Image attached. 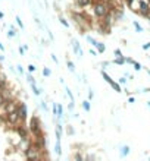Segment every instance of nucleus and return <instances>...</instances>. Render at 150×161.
Segmentation results:
<instances>
[{
    "instance_id": "35",
    "label": "nucleus",
    "mask_w": 150,
    "mask_h": 161,
    "mask_svg": "<svg viewBox=\"0 0 150 161\" xmlns=\"http://www.w3.org/2000/svg\"><path fill=\"white\" fill-rule=\"evenodd\" d=\"M134 59H132V57H125V63H130V65H132V63H134Z\"/></svg>"
},
{
    "instance_id": "41",
    "label": "nucleus",
    "mask_w": 150,
    "mask_h": 161,
    "mask_svg": "<svg viewBox=\"0 0 150 161\" xmlns=\"http://www.w3.org/2000/svg\"><path fill=\"white\" fill-rule=\"evenodd\" d=\"M150 48V43H144L143 44V50H149Z\"/></svg>"
},
{
    "instance_id": "36",
    "label": "nucleus",
    "mask_w": 150,
    "mask_h": 161,
    "mask_svg": "<svg viewBox=\"0 0 150 161\" xmlns=\"http://www.w3.org/2000/svg\"><path fill=\"white\" fill-rule=\"evenodd\" d=\"M93 98H94V92H93V91L90 89V91H89V98H87V100H89V101H91Z\"/></svg>"
},
{
    "instance_id": "21",
    "label": "nucleus",
    "mask_w": 150,
    "mask_h": 161,
    "mask_svg": "<svg viewBox=\"0 0 150 161\" xmlns=\"http://www.w3.org/2000/svg\"><path fill=\"white\" fill-rule=\"evenodd\" d=\"M30 87H31L33 92H34L37 97H40V95H41V89H38V88H37V84H34V85H30Z\"/></svg>"
},
{
    "instance_id": "20",
    "label": "nucleus",
    "mask_w": 150,
    "mask_h": 161,
    "mask_svg": "<svg viewBox=\"0 0 150 161\" xmlns=\"http://www.w3.org/2000/svg\"><path fill=\"white\" fill-rule=\"evenodd\" d=\"M66 67H68L72 73H75V65H74V62L72 60H66Z\"/></svg>"
},
{
    "instance_id": "23",
    "label": "nucleus",
    "mask_w": 150,
    "mask_h": 161,
    "mask_svg": "<svg viewBox=\"0 0 150 161\" xmlns=\"http://www.w3.org/2000/svg\"><path fill=\"white\" fill-rule=\"evenodd\" d=\"M57 19H59V22H61V24H62V25H63V27H65V28H69V22H68V21H66V19H65L63 16H59Z\"/></svg>"
},
{
    "instance_id": "18",
    "label": "nucleus",
    "mask_w": 150,
    "mask_h": 161,
    "mask_svg": "<svg viewBox=\"0 0 150 161\" xmlns=\"http://www.w3.org/2000/svg\"><path fill=\"white\" fill-rule=\"evenodd\" d=\"M81 107L84 108V111H90V110H91V104H90L89 100H84L81 103Z\"/></svg>"
},
{
    "instance_id": "47",
    "label": "nucleus",
    "mask_w": 150,
    "mask_h": 161,
    "mask_svg": "<svg viewBox=\"0 0 150 161\" xmlns=\"http://www.w3.org/2000/svg\"><path fill=\"white\" fill-rule=\"evenodd\" d=\"M0 62H5V56H0Z\"/></svg>"
},
{
    "instance_id": "19",
    "label": "nucleus",
    "mask_w": 150,
    "mask_h": 161,
    "mask_svg": "<svg viewBox=\"0 0 150 161\" xmlns=\"http://www.w3.org/2000/svg\"><path fill=\"white\" fill-rule=\"evenodd\" d=\"M50 75H52V69H50V67H47V66L43 67V76H44V78H49Z\"/></svg>"
},
{
    "instance_id": "42",
    "label": "nucleus",
    "mask_w": 150,
    "mask_h": 161,
    "mask_svg": "<svg viewBox=\"0 0 150 161\" xmlns=\"http://www.w3.org/2000/svg\"><path fill=\"white\" fill-rule=\"evenodd\" d=\"M50 57H52V60L55 62V63H57V57H56V54L52 53V54H50Z\"/></svg>"
},
{
    "instance_id": "48",
    "label": "nucleus",
    "mask_w": 150,
    "mask_h": 161,
    "mask_svg": "<svg viewBox=\"0 0 150 161\" xmlns=\"http://www.w3.org/2000/svg\"><path fill=\"white\" fill-rule=\"evenodd\" d=\"M144 92H150V88H146V89H143Z\"/></svg>"
},
{
    "instance_id": "1",
    "label": "nucleus",
    "mask_w": 150,
    "mask_h": 161,
    "mask_svg": "<svg viewBox=\"0 0 150 161\" xmlns=\"http://www.w3.org/2000/svg\"><path fill=\"white\" fill-rule=\"evenodd\" d=\"M28 130H30V135L33 138H38V136H43V125H41V120L38 116H33L30 122H28Z\"/></svg>"
},
{
    "instance_id": "30",
    "label": "nucleus",
    "mask_w": 150,
    "mask_h": 161,
    "mask_svg": "<svg viewBox=\"0 0 150 161\" xmlns=\"http://www.w3.org/2000/svg\"><path fill=\"white\" fill-rule=\"evenodd\" d=\"M87 41H89V43L91 44V46H94V47L97 46V43H99V41H96L94 38H91V37H87Z\"/></svg>"
},
{
    "instance_id": "2",
    "label": "nucleus",
    "mask_w": 150,
    "mask_h": 161,
    "mask_svg": "<svg viewBox=\"0 0 150 161\" xmlns=\"http://www.w3.org/2000/svg\"><path fill=\"white\" fill-rule=\"evenodd\" d=\"M112 12L108 6V3L106 2H102V0H94V3H93V15H94L97 19H102L105 18L106 15Z\"/></svg>"
},
{
    "instance_id": "22",
    "label": "nucleus",
    "mask_w": 150,
    "mask_h": 161,
    "mask_svg": "<svg viewBox=\"0 0 150 161\" xmlns=\"http://www.w3.org/2000/svg\"><path fill=\"white\" fill-rule=\"evenodd\" d=\"M132 25H134V28H136L137 32H143V31H144V28L141 27V25H140V24H138L137 21H134V22H132Z\"/></svg>"
},
{
    "instance_id": "14",
    "label": "nucleus",
    "mask_w": 150,
    "mask_h": 161,
    "mask_svg": "<svg viewBox=\"0 0 150 161\" xmlns=\"http://www.w3.org/2000/svg\"><path fill=\"white\" fill-rule=\"evenodd\" d=\"M112 63H115V65H118V66H122V65H125V56H119V57H115Z\"/></svg>"
},
{
    "instance_id": "44",
    "label": "nucleus",
    "mask_w": 150,
    "mask_h": 161,
    "mask_svg": "<svg viewBox=\"0 0 150 161\" xmlns=\"http://www.w3.org/2000/svg\"><path fill=\"white\" fill-rule=\"evenodd\" d=\"M125 3H127V5H128V7H130L131 5L134 3V0H125Z\"/></svg>"
},
{
    "instance_id": "4",
    "label": "nucleus",
    "mask_w": 150,
    "mask_h": 161,
    "mask_svg": "<svg viewBox=\"0 0 150 161\" xmlns=\"http://www.w3.org/2000/svg\"><path fill=\"white\" fill-rule=\"evenodd\" d=\"M24 154H25V160H27V161H40V160H44V158H43L44 151H43V149H38V148H35L33 144H31V147L28 148Z\"/></svg>"
},
{
    "instance_id": "28",
    "label": "nucleus",
    "mask_w": 150,
    "mask_h": 161,
    "mask_svg": "<svg viewBox=\"0 0 150 161\" xmlns=\"http://www.w3.org/2000/svg\"><path fill=\"white\" fill-rule=\"evenodd\" d=\"M5 101H7V98L5 97V94H3V92H0V107L5 104Z\"/></svg>"
},
{
    "instance_id": "8",
    "label": "nucleus",
    "mask_w": 150,
    "mask_h": 161,
    "mask_svg": "<svg viewBox=\"0 0 150 161\" xmlns=\"http://www.w3.org/2000/svg\"><path fill=\"white\" fill-rule=\"evenodd\" d=\"M18 113H19V116H21L22 123L25 125V122H27V119H28V107L25 103H19V104H18Z\"/></svg>"
},
{
    "instance_id": "32",
    "label": "nucleus",
    "mask_w": 150,
    "mask_h": 161,
    "mask_svg": "<svg viewBox=\"0 0 150 161\" xmlns=\"http://www.w3.org/2000/svg\"><path fill=\"white\" fill-rule=\"evenodd\" d=\"M28 72H30V73H34V72H35V66H34V65H28Z\"/></svg>"
},
{
    "instance_id": "26",
    "label": "nucleus",
    "mask_w": 150,
    "mask_h": 161,
    "mask_svg": "<svg viewBox=\"0 0 150 161\" xmlns=\"http://www.w3.org/2000/svg\"><path fill=\"white\" fill-rule=\"evenodd\" d=\"M15 21H16V24H18V27L21 28V29H24V22L21 21L19 16H15Z\"/></svg>"
},
{
    "instance_id": "17",
    "label": "nucleus",
    "mask_w": 150,
    "mask_h": 161,
    "mask_svg": "<svg viewBox=\"0 0 150 161\" xmlns=\"http://www.w3.org/2000/svg\"><path fill=\"white\" fill-rule=\"evenodd\" d=\"M96 50H97V53L103 54L105 51H106V46H105L103 43H97V46H96Z\"/></svg>"
},
{
    "instance_id": "25",
    "label": "nucleus",
    "mask_w": 150,
    "mask_h": 161,
    "mask_svg": "<svg viewBox=\"0 0 150 161\" xmlns=\"http://www.w3.org/2000/svg\"><path fill=\"white\" fill-rule=\"evenodd\" d=\"M112 88H113V89H115L116 92H122V91H124L122 88H121V85H119V84H118V82H115V84H113V85H112Z\"/></svg>"
},
{
    "instance_id": "40",
    "label": "nucleus",
    "mask_w": 150,
    "mask_h": 161,
    "mask_svg": "<svg viewBox=\"0 0 150 161\" xmlns=\"http://www.w3.org/2000/svg\"><path fill=\"white\" fill-rule=\"evenodd\" d=\"M19 54H21V56H24V54H25V48H24V46H21V47H19Z\"/></svg>"
},
{
    "instance_id": "15",
    "label": "nucleus",
    "mask_w": 150,
    "mask_h": 161,
    "mask_svg": "<svg viewBox=\"0 0 150 161\" xmlns=\"http://www.w3.org/2000/svg\"><path fill=\"white\" fill-rule=\"evenodd\" d=\"M74 161H85V155L81 151H77L74 154Z\"/></svg>"
},
{
    "instance_id": "24",
    "label": "nucleus",
    "mask_w": 150,
    "mask_h": 161,
    "mask_svg": "<svg viewBox=\"0 0 150 161\" xmlns=\"http://www.w3.org/2000/svg\"><path fill=\"white\" fill-rule=\"evenodd\" d=\"M27 80L30 82V85H34L35 84V78L31 73H27Z\"/></svg>"
},
{
    "instance_id": "51",
    "label": "nucleus",
    "mask_w": 150,
    "mask_h": 161,
    "mask_svg": "<svg viewBox=\"0 0 150 161\" xmlns=\"http://www.w3.org/2000/svg\"><path fill=\"white\" fill-rule=\"evenodd\" d=\"M147 73H149V76H150V70H147Z\"/></svg>"
},
{
    "instance_id": "34",
    "label": "nucleus",
    "mask_w": 150,
    "mask_h": 161,
    "mask_svg": "<svg viewBox=\"0 0 150 161\" xmlns=\"http://www.w3.org/2000/svg\"><path fill=\"white\" fill-rule=\"evenodd\" d=\"M113 54H115V57H119V56H122V51L119 48H116L115 51H113Z\"/></svg>"
},
{
    "instance_id": "43",
    "label": "nucleus",
    "mask_w": 150,
    "mask_h": 161,
    "mask_svg": "<svg viewBox=\"0 0 150 161\" xmlns=\"http://www.w3.org/2000/svg\"><path fill=\"white\" fill-rule=\"evenodd\" d=\"M134 101H136V97H132V95L128 97V103H134Z\"/></svg>"
},
{
    "instance_id": "16",
    "label": "nucleus",
    "mask_w": 150,
    "mask_h": 161,
    "mask_svg": "<svg viewBox=\"0 0 150 161\" xmlns=\"http://www.w3.org/2000/svg\"><path fill=\"white\" fill-rule=\"evenodd\" d=\"M55 152L57 157L62 155V145H61V141H57V139H56V144H55Z\"/></svg>"
},
{
    "instance_id": "53",
    "label": "nucleus",
    "mask_w": 150,
    "mask_h": 161,
    "mask_svg": "<svg viewBox=\"0 0 150 161\" xmlns=\"http://www.w3.org/2000/svg\"><path fill=\"white\" fill-rule=\"evenodd\" d=\"M149 161H150V157H149Z\"/></svg>"
},
{
    "instance_id": "10",
    "label": "nucleus",
    "mask_w": 150,
    "mask_h": 161,
    "mask_svg": "<svg viewBox=\"0 0 150 161\" xmlns=\"http://www.w3.org/2000/svg\"><path fill=\"white\" fill-rule=\"evenodd\" d=\"M94 3V0H74V5L78 10H82V9H87L89 6H91Z\"/></svg>"
},
{
    "instance_id": "33",
    "label": "nucleus",
    "mask_w": 150,
    "mask_h": 161,
    "mask_svg": "<svg viewBox=\"0 0 150 161\" xmlns=\"http://www.w3.org/2000/svg\"><path fill=\"white\" fill-rule=\"evenodd\" d=\"M66 130H68V132H69L68 135H74V132H75V130H74V128H72L71 125H68V128H66Z\"/></svg>"
},
{
    "instance_id": "9",
    "label": "nucleus",
    "mask_w": 150,
    "mask_h": 161,
    "mask_svg": "<svg viewBox=\"0 0 150 161\" xmlns=\"http://www.w3.org/2000/svg\"><path fill=\"white\" fill-rule=\"evenodd\" d=\"M15 132L19 135L21 139H28V138H30V130L25 128V125H19V126H16V128H15Z\"/></svg>"
},
{
    "instance_id": "45",
    "label": "nucleus",
    "mask_w": 150,
    "mask_h": 161,
    "mask_svg": "<svg viewBox=\"0 0 150 161\" xmlns=\"http://www.w3.org/2000/svg\"><path fill=\"white\" fill-rule=\"evenodd\" d=\"M18 70H19V73H21V75L24 73V69H22V66H21V65H18Z\"/></svg>"
},
{
    "instance_id": "11",
    "label": "nucleus",
    "mask_w": 150,
    "mask_h": 161,
    "mask_svg": "<svg viewBox=\"0 0 150 161\" xmlns=\"http://www.w3.org/2000/svg\"><path fill=\"white\" fill-rule=\"evenodd\" d=\"M72 47H74V53L77 54V56L81 57L82 56V48H81V46H80V43H78L77 40H72Z\"/></svg>"
},
{
    "instance_id": "39",
    "label": "nucleus",
    "mask_w": 150,
    "mask_h": 161,
    "mask_svg": "<svg viewBox=\"0 0 150 161\" xmlns=\"http://www.w3.org/2000/svg\"><path fill=\"white\" fill-rule=\"evenodd\" d=\"M90 54H91V56H97V50H94V48H90Z\"/></svg>"
},
{
    "instance_id": "46",
    "label": "nucleus",
    "mask_w": 150,
    "mask_h": 161,
    "mask_svg": "<svg viewBox=\"0 0 150 161\" xmlns=\"http://www.w3.org/2000/svg\"><path fill=\"white\" fill-rule=\"evenodd\" d=\"M0 50H2V51H5V46H3L2 43H0Z\"/></svg>"
},
{
    "instance_id": "27",
    "label": "nucleus",
    "mask_w": 150,
    "mask_h": 161,
    "mask_svg": "<svg viewBox=\"0 0 150 161\" xmlns=\"http://www.w3.org/2000/svg\"><path fill=\"white\" fill-rule=\"evenodd\" d=\"M65 91H66V94H68V97H69V100H71V101H74V94H72V91H71V89H69L68 87L65 88Z\"/></svg>"
},
{
    "instance_id": "13",
    "label": "nucleus",
    "mask_w": 150,
    "mask_h": 161,
    "mask_svg": "<svg viewBox=\"0 0 150 161\" xmlns=\"http://www.w3.org/2000/svg\"><path fill=\"white\" fill-rule=\"evenodd\" d=\"M130 147H128V145H121V148H119V152H121V157H122V158H125V157H127V155L130 154Z\"/></svg>"
},
{
    "instance_id": "50",
    "label": "nucleus",
    "mask_w": 150,
    "mask_h": 161,
    "mask_svg": "<svg viewBox=\"0 0 150 161\" xmlns=\"http://www.w3.org/2000/svg\"><path fill=\"white\" fill-rule=\"evenodd\" d=\"M147 106H149V108H150V101H147Z\"/></svg>"
},
{
    "instance_id": "5",
    "label": "nucleus",
    "mask_w": 150,
    "mask_h": 161,
    "mask_svg": "<svg viewBox=\"0 0 150 161\" xmlns=\"http://www.w3.org/2000/svg\"><path fill=\"white\" fill-rule=\"evenodd\" d=\"M5 120H6V123L9 126H12L14 129L16 128V126H19V125H24L22 120H21L19 113H18V108H16L15 111H12V113L6 114V116H5Z\"/></svg>"
},
{
    "instance_id": "12",
    "label": "nucleus",
    "mask_w": 150,
    "mask_h": 161,
    "mask_svg": "<svg viewBox=\"0 0 150 161\" xmlns=\"http://www.w3.org/2000/svg\"><path fill=\"white\" fill-rule=\"evenodd\" d=\"M102 76H103V79L106 80V82H108V84H109L110 87H112V85H113V84H115V80L112 79V78H110V75L108 73V72H106V70H103L102 69Z\"/></svg>"
},
{
    "instance_id": "31",
    "label": "nucleus",
    "mask_w": 150,
    "mask_h": 161,
    "mask_svg": "<svg viewBox=\"0 0 150 161\" xmlns=\"http://www.w3.org/2000/svg\"><path fill=\"white\" fill-rule=\"evenodd\" d=\"M118 84H119V85H125V84H127V76H122V78H119Z\"/></svg>"
},
{
    "instance_id": "54",
    "label": "nucleus",
    "mask_w": 150,
    "mask_h": 161,
    "mask_svg": "<svg viewBox=\"0 0 150 161\" xmlns=\"http://www.w3.org/2000/svg\"><path fill=\"white\" fill-rule=\"evenodd\" d=\"M46 161H49V160H46Z\"/></svg>"
},
{
    "instance_id": "37",
    "label": "nucleus",
    "mask_w": 150,
    "mask_h": 161,
    "mask_svg": "<svg viewBox=\"0 0 150 161\" xmlns=\"http://www.w3.org/2000/svg\"><path fill=\"white\" fill-rule=\"evenodd\" d=\"M109 65H110V62H102V69L105 70V69L109 66Z\"/></svg>"
},
{
    "instance_id": "6",
    "label": "nucleus",
    "mask_w": 150,
    "mask_h": 161,
    "mask_svg": "<svg viewBox=\"0 0 150 161\" xmlns=\"http://www.w3.org/2000/svg\"><path fill=\"white\" fill-rule=\"evenodd\" d=\"M18 104H19V103H18L16 100H14V98H12V100H7V101H5V104L0 107V111L6 116V114L15 111V110L18 108Z\"/></svg>"
},
{
    "instance_id": "3",
    "label": "nucleus",
    "mask_w": 150,
    "mask_h": 161,
    "mask_svg": "<svg viewBox=\"0 0 150 161\" xmlns=\"http://www.w3.org/2000/svg\"><path fill=\"white\" fill-rule=\"evenodd\" d=\"M132 5H137V6H131V9H132L136 13L147 18V15H149V12H150V3L147 0H134Z\"/></svg>"
},
{
    "instance_id": "7",
    "label": "nucleus",
    "mask_w": 150,
    "mask_h": 161,
    "mask_svg": "<svg viewBox=\"0 0 150 161\" xmlns=\"http://www.w3.org/2000/svg\"><path fill=\"white\" fill-rule=\"evenodd\" d=\"M53 116H55V120H61L62 117H63V106H62L61 103H53Z\"/></svg>"
},
{
    "instance_id": "52",
    "label": "nucleus",
    "mask_w": 150,
    "mask_h": 161,
    "mask_svg": "<svg viewBox=\"0 0 150 161\" xmlns=\"http://www.w3.org/2000/svg\"><path fill=\"white\" fill-rule=\"evenodd\" d=\"M40 161H46V160H40Z\"/></svg>"
},
{
    "instance_id": "49",
    "label": "nucleus",
    "mask_w": 150,
    "mask_h": 161,
    "mask_svg": "<svg viewBox=\"0 0 150 161\" xmlns=\"http://www.w3.org/2000/svg\"><path fill=\"white\" fill-rule=\"evenodd\" d=\"M3 16H5V15H3V12H0V19H3Z\"/></svg>"
},
{
    "instance_id": "38",
    "label": "nucleus",
    "mask_w": 150,
    "mask_h": 161,
    "mask_svg": "<svg viewBox=\"0 0 150 161\" xmlns=\"http://www.w3.org/2000/svg\"><path fill=\"white\" fill-rule=\"evenodd\" d=\"M41 107H43V110L44 111H49V107H47V104L44 103V101H41Z\"/></svg>"
},
{
    "instance_id": "29",
    "label": "nucleus",
    "mask_w": 150,
    "mask_h": 161,
    "mask_svg": "<svg viewBox=\"0 0 150 161\" xmlns=\"http://www.w3.org/2000/svg\"><path fill=\"white\" fill-rule=\"evenodd\" d=\"M132 66H134V70H141V69H143V66H141L138 62H134V63H132Z\"/></svg>"
}]
</instances>
